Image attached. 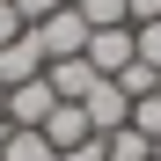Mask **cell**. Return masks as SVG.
I'll return each instance as SVG.
<instances>
[{"instance_id":"obj_1","label":"cell","mask_w":161,"mask_h":161,"mask_svg":"<svg viewBox=\"0 0 161 161\" xmlns=\"http://www.w3.org/2000/svg\"><path fill=\"white\" fill-rule=\"evenodd\" d=\"M30 37H37V51H44V66H51V59H80V51H88V22H80V8H59V15H44Z\"/></svg>"},{"instance_id":"obj_2","label":"cell","mask_w":161,"mask_h":161,"mask_svg":"<svg viewBox=\"0 0 161 161\" xmlns=\"http://www.w3.org/2000/svg\"><path fill=\"white\" fill-rule=\"evenodd\" d=\"M59 110V95H51V80L37 73V80H22V88H8V125H22V132H44V117Z\"/></svg>"},{"instance_id":"obj_3","label":"cell","mask_w":161,"mask_h":161,"mask_svg":"<svg viewBox=\"0 0 161 161\" xmlns=\"http://www.w3.org/2000/svg\"><path fill=\"white\" fill-rule=\"evenodd\" d=\"M80 110H88V132H95V139H103V132H117V125H132V103H125L117 80H95V88L80 95Z\"/></svg>"},{"instance_id":"obj_4","label":"cell","mask_w":161,"mask_h":161,"mask_svg":"<svg viewBox=\"0 0 161 161\" xmlns=\"http://www.w3.org/2000/svg\"><path fill=\"white\" fill-rule=\"evenodd\" d=\"M80 59H88L103 80H117L132 59H139V51H132V30H88V51H80Z\"/></svg>"},{"instance_id":"obj_5","label":"cell","mask_w":161,"mask_h":161,"mask_svg":"<svg viewBox=\"0 0 161 161\" xmlns=\"http://www.w3.org/2000/svg\"><path fill=\"white\" fill-rule=\"evenodd\" d=\"M44 73V51H37V37L22 30L15 44H0V88H22V80H37Z\"/></svg>"},{"instance_id":"obj_6","label":"cell","mask_w":161,"mask_h":161,"mask_svg":"<svg viewBox=\"0 0 161 161\" xmlns=\"http://www.w3.org/2000/svg\"><path fill=\"white\" fill-rule=\"evenodd\" d=\"M44 139L59 147V154H73V147H88L95 132H88V110H80V103H59V110L44 117Z\"/></svg>"},{"instance_id":"obj_7","label":"cell","mask_w":161,"mask_h":161,"mask_svg":"<svg viewBox=\"0 0 161 161\" xmlns=\"http://www.w3.org/2000/svg\"><path fill=\"white\" fill-rule=\"evenodd\" d=\"M44 80H51V95H59V103H80L103 73H95L88 59H51V66H44Z\"/></svg>"},{"instance_id":"obj_8","label":"cell","mask_w":161,"mask_h":161,"mask_svg":"<svg viewBox=\"0 0 161 161\" xmlns=\"http://www.w3.org/2000/svg\"><path fill=\"white\" fill-rule=\"evenodd\" d=\"M103 154L110 161H154V139L132 132V125H117V132H103Z\"/></svg>"},{"instance_id":"obj_9","label":"cell","mask_w":161,"mask_h":161,"mask_svg":"<svg viewBox=\"0 0 161 161\" xmlns=\"http://www.w3.org/2000/svg\"><path fill=\"white\" fill-rule=\"evenodd\" d=\"M0 161H59V147H51L44 132H22V125H15V132H8V154H0Z\"/></svg>"},{"instance_id":"obj_10","label":"cell","mask_w":161,"mask_h":161,"mask_svg":"<svg viewBox=\"0 0 161 161\" xmlns=\"http://www.w3.org/2000/svg\"><path fill=\"white\" fill-rule=\"evenodd\" d=\"M73 8H80L88 30H132V22H125V0H73Z\"/></svg>"},{"instance_id":"obj_11","label":"cell","mask_w":161,"mask_h":161,"mask_svg":"<svg viewBox=\"0 0 161 161\" xmlns=\"http://www.w3.org/2000/svg\"><path fill=\"white\" fill-rule=\"evenodd\" d=\"M117 88H125V103H139V95H154V88H161V73H154V66H139V59H132V66L117 73Z\"/></svg>"},{"instance_id":"obj_12","label":"cell","mask_w":161,"mask_h":161,"mask_svg":"<svg viewBox=\"0 0 161 161\" xmlns=\"http://www.w3.org/2000/svg\"><path fill=\"white\" fill-rule=\"evenodd\" d=\"M132 132H147V139L161 147V88H154V95H139V103H132Z\"/></svg>"},{"instance_id":"obj_13","label":"cell","mask_w":161,"mask_h":161,"mask_svg":"<svg viewBox=\"0 0 161 161\" xmlns=\"http://www.w3.org/2000/svg\"><path fill=\"white\" fill-rule=\"evenodd\" d=\"M132 51H139V66H154V73H161V22L132 30Z\"/></svg>"},{"instance_id":"obj_14","label":"cell","mask_w":161,"mask_h":161,"mask_svg":"<svg viewBox=\"0 0 161 161\" xmlns=\"http://www.w3.org/2000/svg\"><path fill=\"white\" fill-rule=\"evenodd\" d=\"M8 8L22 15V30H37V22H44V15H59V8H66V0H8Z\"/></svg>"},{"instance_id":"obj_15","label":"cell","mask_w":161,"mask_h":161,"mask_svg":"<svg viewBox=\"0 0 161 161\" xmlns=\"http://www.w3.org/2000/svg\"><path fill=\"white\" fill-rule=\"evenodd\" d=\"M125 22H132V30H147V22H161V0H125Z\"/></svg>"},{"instance_id":"obj_16","label":"cell","mask_w":161,"mask_h":161,"mask_svg":"<svg viewBox=\"0 0 161 161\" xmlns=\"http://www.w3.org/2000/svg\"><path fill=\"white\" fill-rule=\"evenodd\" d=\"M15 37H22V15L8 8V0H0V44H15Z\"/></svg>"},{"instance_id":"obj_17","label":"cell","mask_w":161,"mask_h":161,"mask_svg":"<svg viewBox=\"0 0 161 161\" xmlns=\"http://www.w3.org/2000/svg\"><path fill=\"white\" fill-rule=\"evenodd\" d=\"M59 161H110V154H103V139H88V147H73V154H59Z\"/></svg>"},{"instance_id":"obj_18","label":"cell","mask_w":161,"mask_h":161,"mask_svg":"<svg viewBox=\"0 0 161 161\" xmlns=\"http://www.w3.org/2000/svg\"><path fill=\"white\" fill-rule=\"evenodd\" d=\"M8 132H15V125H8V117H0V154H8Z\"/></svg>"},{"instance_id":"obj_19","label":"cell","mask_w":161,"mask_h":161,"mask_svg":"<svg viewBox=\"0 0 161 161\" xmlns=\"http://www.w3.org/2000/svg\"><path fill=\"white\" fill-rule=\"evenodd\" d=\"M0 117H8V88H0Z\"/></svg>"},{"instance_id":"obj_20","label":"cell","mask_w":161,"mask_h":161,"mask_svg":"<svg viewBox=\"0 0 161 161\" xmlns=\"http://www.w3.org/2000/svg\"><path fill=\"white\" fill-rule=\"evenodd\" d=\"M66 8H73V0H66Z\"/></svg>"}]
</instances>
